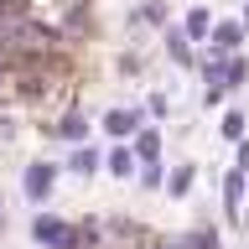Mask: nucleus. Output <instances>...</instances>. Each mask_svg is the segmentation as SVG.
<instances>
[{"mask_svg":"<svg viewBox=\"0 0 249 249\" xmlns=\"http://www.w3.org/2000/svg\"><path fill=\"white\" fill-rule=\"evenodd\" d=\"M26 239L36 249H78V223L68 213H52V208H36L26 218Z\"/></svg>","mask_w":249,"mask_h":249,"instance_id":"f257e3e1","label":"nucleus"},{"mask_svg":"<svg viewBox=\"0 0 249 249\" xmlns=\"http://www.w3.org/2000/svg\"><path fill=\"white\" fill-rule=\"evenodd\" d=\"M57 182H62V166H57V161H47V156H36V161L21 166V197H26L31 208H47L52 192H57Z\"/></svg>","mask_w":249,"mask_h":249,"instance_id":"f03ea898","label":"nucleus"},{"mask_svg":"<svg viewBox=\"0 0 249 249\" xmlns=\"http://www.w3.org/2000/svg\"><path fill=\"white\" fill-rule=\"evenodd\" d=\"M145 120H151L145 104H109L104 120H99V130H104L109 140H135V130H140Z\"/></svg>","mask_w":249,"mask_h":249,"instance_id":"7ed1b4c3","label":"nucleus"},{"mask_svg":"<svg viewBox=\"0 0 249 249\" xmlns=\"http://www.w3.org/2000/svg\"><path fill=\"white\" fill-rule=\"evenodd\" d=\"M161 52H166L171 68H182V73H192V68H197V57H202V47L182 31V21H171V26L161 31Z\"/></svg>","mask_w":249,"mask_h":249,"instance_id":"20e7f679","label":"nucleus"},{"mask_svg":"<svg viewBox=\"0 0 249 249\" xmlns=\"http://www.w3.org/2000/svg\"><path fill=\"white\" fill-rule=\"evenodd\" d=\"M244 202H249V171H223V187H218V208L229 218L233 229H239V218H244Z\"/></svg>","mask_w":249,"mask_h":249,"instance_id":"39448f33","label":"nucleus"},{"mask_svg":"<svg viewBox=\"0 0 249 249\" xmlns=\"http://www.w3.org/2000/svg\"><path fill=\"white\" fill-rule=\"evenodd\" d=\"M99 166H104V151H99L93 140H83V145H68V161H62V171H68V177H78V182H93V177H99Z\"/></svg>","mask_w":249,"mask_h":249,"instance_id":"423d86ee","label":"nucleus"},{"mask_svg":"<svg viewBox=\"0 0 249 249\" xmlns=\"http://www.w3.org/2000/svg\"><path fill=\"white\" fill-rule=\"evenodd\" d=\"M47 135L62 140V145H83V140L93 135V120L83 114V109H62V120H57V124H47Z\"/></svg>","mask_w":249,"mask_h":249,"instance_id":"0eeeda50","label":"nucleus"},{"mask_svg":"<svg viewBox=\"0 0 249 249\" xmlns=\"http://www.w3.org/2000/svg\"><path fill=\"white\" fill-rule=\"evenodd\" d=\"M104 171L114 177V182H135V171H140V156L130 140H109V151H104Z\"/></svg>","mask_w":249,"mask_h":249,"instance_id":"6e6552de","label":"nucleus"},{"mask_svg":"<svg viewBox=\"0 0 249 249\" xmlns=\"http://www.w3.org/2000/svg\"><path fill=\"white\" fill-rule=\"evenodd\" d=\"M244 36H249V31H244V21H218V26H213V36H208L202 47L229 57V52H244Z\"/></svg>","mask_w":249,"mask_h":249,"instance_id":"1a4fd4ad","label":"nucleus"},{"mask_svg":"<svg viewBox=\"0 0 249 249\" xmlns=\"http://www.w3.org/2000/svg\"><path fill=\"white\" fill-rule=\"evenodd\" d=\"M130 26H156V31H166V26H171L166 0H140L135 11H130Z\"/></svg>","mask_w":249,"mask_h":249,"instance_id":"9d476101","label":"nucleus"},{"mask_svg":"<svg viewBox=\"0 0 249 249\" xmlns=\"http://www.w3.org/2000/svg\"><path fill=\"white\" fill-rule=\"evenodd\" d=\"M192 187H197V166H192V161H177V166L166 171V197H192Z\"/></svg>","mask_w":249,"mask_h":249,"instance_id":"9b49d317","label":"nucleus"},{"mask_svg":"<svg viewBox=\"0 0 249 249\" xmlns=\"http://www.w3.org/2000/svg\"><path fill=\"white\" fill-rule=\"evenodd\" d=\"M182 249H223V233H218L208 218H192V229H187Z\"/></svg>","mask_w":249,"mask_h":249,"instance_id":"f8f14e48","label":"nucleus"},{"mask_svg":"<svg viewBox=\"0 0 249 249\" xmlns=\"http://www.w3.org/2000/svg\"><path fill=\"white\" fill-rule=\"evenodd\" d=\"M213 26H218V21H213V11H208V5H192V11L182 16V31L192 36V42H208V36H213Z\"/></svg>","mask_w":249,"mask_h":249,"instance_id":"ddd939ff","label":"nucleus"},{"mask_svg":"<svg viewBox=\"0 0 249 249\" xmlns=\"http://www.w3.org/2000/svg\"><path fill=\"white\" fill-rule=\"evenodd\" d=\"M249 135V114L239 104L233 109H223V120H218V140H229V145H239V140Z\"/></svg>","mask_w":249,"mask_h":249,"instance_id":"4468645a","label":"nucleus"},{"mask_svg":"<svg viewBox=\"0 0 249 249\" xmlns=\"http://www.w3.org/2000/svg\"><path fill=\"white\" fill-rule=\"evenodd\" d=\"M130 145H135L140 161H161V124H140Z\"/></svg>","mask_w":249,"mask_h":249,"instance_id":"2eb2a0df","label":"nucleus"},{"mask_svg":"<svg viewBox=\"0 0 249 249\" xmlns=\"http://www.w3.org/2000/svg\"><path fill=\"white\" fill-rule=\"evenodd\" d=\"M135 187L140 192H166V161H140Z\"/></svg>","mask_w":249,"mask_h":249,"instance_id":"dca6fc26","label":"nucleus"},{"mask_svg":"<svg viewBox=\"0 0 249 249\" xmlns=\"http://www.w3.org/2000/svg\"><path fill=\"white\" fill-rule=\"evenodd\" d=\"M145 114H151V120H166V114H171V93L151 89V99H145Z\"/></svg>","mask_w":249,"mask_h":249,"instance_id":"f3484780","label":"nucleus"},{"mask_svg":"<svg viewBox=\"0 0 249 249\" xmlns=\"http://www.w3.org/2000/svg\"><path fill=\"white\" fill-rule=\"evenodd\" d=\"M233 166H239V171H249V135L233 145Z\"/></svg>","mask_w":249,"mask_h":249,"instance_id":"a211bd4d","label":"nucleus"},{"mask_svg":"<svg viewBox=\"0 0 249 249\" xmlns=\"http://www.w3.org/2000/svg\"><path fill=\"white\" fill-rule=\"evenodd\" d=\"M239 21H244V31H249V0H244V5H239Z\"/></svg>","mask_w":249,"mask_h":249,"instance_id":"6ab92c4d","label":"nucleus"},{"mask_svg":"<svg viewBox=\"0 0 249 249\" xmlns=\"http://www.w3.org/2000/svg\"><path fill=\"white\" fill-rule=\"evenodd\" d=\"M0 229H5V197H0Z\"/></svg>","mask_w":249,"mask_h":249,"instance_id":"aec40b11","label":"nucleus"},{"mask_svg":"<svg viewBox=\"0 0 249 249\" xmlns=\"http://www.w3.org/2000/svg\"><path fill=\"white\" fill-rule=\"evenodd\" d=\"M239 223H249V202H244V218H239Z\"/></svg>","mask_w":249,"mask_h":249,"instance_id":"412c9836","label":"nucleus"}]
</instances>
